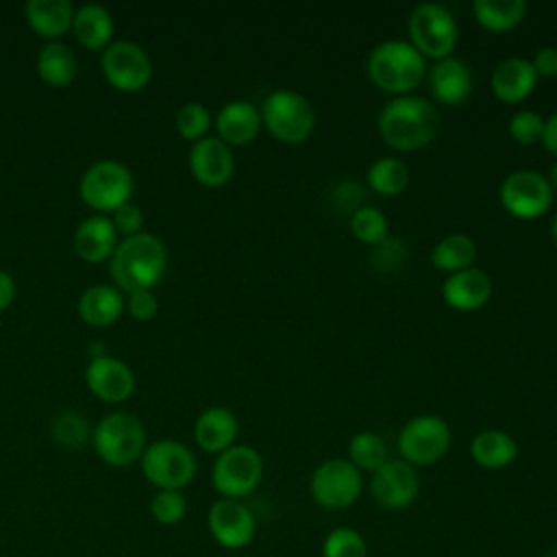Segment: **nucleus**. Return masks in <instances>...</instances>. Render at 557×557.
<instances>
[{
  "instance_id": "f257e3e1",
  "label": "nucleus",
  "mask_w": 557,
  "mask_h": 557,
  "mask_svg": "<svg viewBox=\"0 0 557 557\" xmlns=\"http://www.w3.org/2000/svg\"><path fill=\"white\" fill-rule=\"evenodd\" d=\"M381 139L394 150H418L426 146L437 128L440 113L422 96H394L387 100L376 120Z\"/></svg>"
},
{
  "instance_id": "f03ea898",
  "label": "nucleus",
  "mask_w": 557,
  "mask_h": 557,
  "mask_svg": "<svg viewBox=\"0 0 557 557\" xmlns=\"http://www.w3.org/2000/svg\"><path fill=\"white\" fill-rule=\"evenodd\" d=\"M168 268V250L152 233H137L117 242L111 255V276L126 294L152 289L161 283Z\"/></svg>"
},
{
  "instance_id": "7ed1b4c3",
  "label": "nucleus",
  "mask_w": 557,
  "mask_h": 557,
  "mask_svg": "<svg viewBox=\"0 0 557 557\" xmlns=\"http://www.w3.org/2000/svg\"><path fill=\"white\" fill-rule=\"evenodd\" d=\"M366 72L381 91L407 96L426 78V59L407 39H385L370 50Z\"/></svg>"
},
{
  "instance_id": "20e7f679",
  "label": "nucleus",
  "mask_w": 557,
  "mask_h": 557,
  "mask_svg": "<svg viewBox=\"0 0 557 557\" xmlns=\"http://www.w3.org/2000/svg\"><path fill=\"white\" fill-rule=\"evenodd\" d=\"M91 442L104 463L126 468L141 459L146 450V429L133 413L113 411L96 424Z\"/></svg>"
},
{
  "instance_id": "39448f33",
  "label": "nucleus",
  "mask_w": 557,
  "mask_h": 557,
  "mask_svg": "<svg viewBox=\"0 0 557 557\" xmlns=\"http://www.w3.org/2000/svg\"><path fill=\"white\" fill-rule=\"evenodd\" d=\"M261 124L283 144H302L315 126L309 98L294 89H274L263 98Z\"/></svg>"
},
{
  "instance_id": "423d86ee",
  "label": "nucleus",
  "mask_w": 557,
  "mask_h": 557,
  "mask_svg": "<svg viewBox=\"0 0 557 557\" xmlns=\"http://www.w3.org/2000/svg\"><path fill=\"white\" fill-rule=\"evenodd\" d=\"M409 41L424 59H444L457 46V22L448 7L440 2L416 4L409 22Z\"/></svg>"
},
{
  "instance_id": "0eeeda50",
  "label": "nucleus",
  "mask_w": 557,
  "mask_h": 557,
  "mask_svg": "<svg viewBox=\"0 0 557 557\" xmlns=\"http://www.w3.org/2000/svg\"><path fill=\"white\" fill-rule=\"evenodd\" d=\"M133 187L135 178L124 163L115 159H102L83 172L78 194L83 202L94 211L113 213L117 207L131 200Z\"/></svg>"
},
{
  "instance_id": "6e6552de",
  "label": "nucleus",
  "mask_w": 557,
  "mask_h": 557,
  "mask_svg": "<svg viewBox=\"0 0 557 557\" xmlns=\"http://www.w3.org/2000/svg\"><path fill=\"white\" fill-rule=\"evenodd\" d=\"M263 476V459L248 444H233L218 455L211 468V483L222 498H244L257 490Z\"/></svg>"
},
{
  "instance_id": "1a4fd4ad",
  "label": "nucleus",
  "mask_w": 557,
  "mask_h": 557,
  "mask_svg": "<svg viewBox=\"0 0 557 557\" xmlns=\"http://www.w3.org/2000/svg\"><path fill=\"white\" fill-rule=\"evenodd\" d=\"M144 476L159 490H183L196 476V457L178 440H157L141 455Z\"/></svg>"
},
{
  "instance_id": "9d476101",
  "label": "nucleus",
  "mask_w": 557,
  "mask_h": 557,
  "mask_svg": "<svg viewBox=\"0 0 557 557\" xmlns=\"http://www.w3.org/2000/svg\"><path fill=\"white\" fill-rule=\"evenodd\" d=\"M450 426L435 413L411 418L398 433L400 459L416 466H431L440 461L450 448Z\"/></svg>"
},
{
  "instance_id": "9b49d317",
  "label": "nucleus",
  "mask_w": 557,
  "mask_h": 557,
  "mask_svg": "<svg viewBox=\"0 0 557 557\" xmlns=\"http://www.w3.org/2000/svg\"><path fill=\"white\" fill-rule=\"evenodd\" d=\"M500 205L518 220H535L550 209L553 189L537 170H513L500 183Z\"/></svg>"
},
{
  "instance_id": "f8f14e48",
  "label": "nucleus",
  "mask_w": 557,
  "mask_h": 557,
  "mask_svg": "<svg viewBox=\"0 0 557 557\" xmlns=\"http://www.w3.org/2000/svg\"><path fill=\"white\" fill-rule=\"evenodd\" d=\"M363 487L361 470H357L348 459H326L322 461L309 481L313 500L324 509H346L350 507Z\"/></svg>"
},
{
  "instance_id": "ddd939ff",
  "label": "nucleus",
  "mask_w": 557,
  "mask_h": 557,
  "mask_svg": "<svg viewBox=\"0 0 557 557\" xmlns=\"http://www.w3.org/2000/svg\"><path fill=\"white\" fill-rule=\"evenodd\" d=\"M102 74L117 91H139L152 76V63L146 50L135 41H113L102 52Z\"/></svg>"
},
{
  "instance_id": "4468645a",
  "label": "nucleus",
  "mask_w": 557,
  "mask_h": 557,
  "mask_svg": "<svg viewBox=\"0 0 557 557\" xmlns=\"http://www.w3.org/2000/svg\"><path fill=\"white\" fill-rule=\"evenodd\" d=\"M420 492V476L416 468L403 459H387L372 472L370 494L379 507L400 511L413 505Z\"/></svg>"
},
{
  "instance_id": "2eb2a0df",
  "label": "nucleus",
  "mask_w": 557,
  "mask_h": 557,
  "mask_svg": "<svg viewBox=\"0 0 557 557\" xmlns=\"http://www.w3.org/2000/svg\"><path fill=\"white\" fill-rule=\"evenodd\" d=\"M207 527L211 537L222 548H244L252 542L257 522L252 511L235 498H218L207 513Z\"/></svg>"
},
{
  "instance_id": "dca6fc26",
  "label": "nucleus",
  "mask_w": 557,
  "mask_h": 557,
  "mask_svg": "<svg viewBox=\"0 0 557 557\" xmlns=\"http://www.w3.org/2000/svg\"><path fill=\"white\" fill-rule=\"evenodd\" d=\"M87 387L94 396L104 403H122L135 389V374L133 370L117 357L98 355L87 363L85 370Z\"/></svg>"
},
{
  "instance_id": "f3484780",
  "label": "nucleus",
  "mask_w": 557,
  "mask_h": 557,
  "mask_svg": "<svg viewBox=\"0 0 557 557\" xmlns=\"http://www.w3.org/2000/svg\"><path fill=\"white\" fill-rule=\"evenodd\" d=\"M189 170L194 178L207 187H220L231 181L235 172V159L231 146L220 137H202L191 144Z\"/></svg>"
},
{
  "instance_id": "a211bd4d",
  "label": "nucleus",
  "mask_w": 557,
  "mask_h": 557,
  "mask_svg": "<svg viewBox=\"0 0 557 557\" xmlns=\"http://www.w3.org/2000/svg\"><path fill=\"white\" fill-rule=\"evenodd\" d=\"M429 85H431V94L437 102L448 104V107H457L461 102L468 100V96L472 94V70L468 67L466 61H461L459 57H444L440 61L433 63V67L429 70Z\"/></svg>"
},
{
  "instance_id": "6ab92c4d",
  "label": "nucleus",
  "mask_w": 557,
  "mask_h": 557,
  "mask_svg": "<svg viewBox=\"0 0 557 557\" xmlns=\"http://www.w3.org/2000/svg\"><path fill=\"white\" fill-rule=\"evenodd\" d=\"M535 83H537V74L531 65V59H524V57L503 59L490 76L492 94L507 104H516L529 98L535 89Z\"/></svg>"
},
{
  "instance_id": "aec40b11",
  "label": "nucleus",
  "mask_w": 557,
  "mask_h": 557,
  "mask_svg": "<svg viewBox=\"0 0 557 557\" xmlns=\"http://www.w3.org/2000/svg\"><path fill=\"white\" fill-rule=\"evenodd\" d=\"M492 278L485 270L481 268H466L459 272H453L444 285H442V296L448 307L459 309V311H474L483 307L490 296H492Z\"/></svg>"
},
{
  "instance_id": "412c9836",
  "label": "nucleus",
  "mask_w": 557,
  "mask_h": 557,
  "mask_svg": "<svg viewBox=\"0 0 557 557\" xmlns=\"http://www.w3.org/2000/svg\"><path fill=\"white\" fill-rule=\"evenodd\" d=\"M117 246V231L109 215L94 213L85 218L74 231V250L89 263H100L113 255Z\"/></svg>"
},
{
  "instance_id": "4be33fe9",
  "label": "nucleus",
  "mask_w": 557,
  "mask_h": 557,
  "mask_svg": "<svg viewBox=\"0 0 557 557\" xmlns=\"http://www.w3.org/2000/svg\"><path fill=\"white\" fill-rule=\"evenodd\" d=\"M215 128L226 146H244L257 137L261 111L250 100H231L218 111Z\"/></svg>"
},
{
  "instance_id": "5701e85b",
  "label": "nucleus",
  "mask_w": 557,
  "mask_h": 557,
  "mask_svg": "<svg viewBox=\"0 0 557 557\" xmlns=\"http://www.w3.org/2000/svg\"><path fill=\"white\" fill-rule=\"evenodd\" d=\"M237 431V418L226 407H209L194 422V440L205 453H224L235 444Z\"/></svg>"
},
{
  "instance_id": "b1692460",
  "label": "nucleus",
  "mask_w": 557,
  "mask_h": 557,
  "mask_svg": "<svg viewBox=\"0 0 557 557\" xmlns=\"http://www.w3.org/2000/svg\"><path fill=\"white\" fill-rule=\"evenodd\" d=\"M24 13L28 26L48 41H59L74 22V7L70 0H28Z\"/></svg>"
},
{
  "instance_id": "393cba45",
  "label": "nucleus",
  "mask_w": 557,
  "mask_h": 557,
  "mask_svg": "<svg viewBox=\"0 0 557 557\" xmlns=\"http://www.w3.org/2000/svg\"><path fill=\"white\" fill-rule=\"evenodd\" d=\"M124 311L122 292L115 285H91L78 298V315L91 326H109Z\"/></svg>"
},
{
  "instance_id": "a878e982",
  "label": "nucleus",
  "mask_w": 557,
  "mask_h": 557,
  "mask_svg": "<svg viewBox=\"0 0 557 557\" xmlns=\"http://www.w3.org/2000/svg\"><path fill=\"white\" fill-rule=\"evenodd\" d=\"M470 457L485 470H500L518 457V444L500 429H485L472 437Z\"/></svg>"
},
{
  "instance_id": "bb28decb",
  "label": "nucleus",
  "mask_w": 557,
  "mask_h": 557,
  "mask_svg": "<svg viewBox=\"0 0 557 557\" xmlns=\"http://www.w3.org/2000/svg\"><path fill=\"white\" fill-rule=\"evenodd\" d=\"M37 74L50 87H65L78 74V59L63 41H48L37 54Z\"/></svg>"
},
{
  "instance_id": "cd10ccee",
  "label": "nucleus",
  "mask_w": 557,
  "mask_h": 557,
  "mask_svg": "<svg viewBox=\"0 0 557 557\" xmlns=\"http://www.w3.org/2000/svg\"><path fill=\"white\" fill-rule=\"evenodd\" d=\"M72 30L81 46L89 50H100L111 41L113 17L102 4H83L74 11Z\"/></svg>"
},
{
  "instance_id": "c85d7f7f",
  "label": "nucleus",
  "mask_w": 557,
  "mask_h": 557,
  "mask_svg": "<svg viewBox=\"0 0 557 557\" xmlns=\"http://www.w3.org/2000/svg\"><path fill=\"white\" fill-rule=\"evenodd\" d=\"M527 13L524 0H474L472 15L474 20L492 33L511 30L522 22Z\"/></svg>"
},
{
  "instance_id": "c756f323",
  "label": "nucleus",
  "mask_w": 557,
  "mask_h": 557,
  "mask_svg": "<svg viewBox=\"0 0 557 557\" xmlns=\"http://www.w3.org/2000/svg\"><path fill=\"white\" fill-rule=\"evenodd\" d=\"M476 244L470 235L466 233H450L446 237H442L433 250H431V261L437 270L444 272H459L466 268L474 265L476 259Z\"/></svg>"
},
{
  "instance_id": "7c9ffc66",
  "label": "nucleus",
  "mask_w": 557,
  "mask_h": 557,
  "mask_svg": "<svg viewBox=\"0 0 557 557\" xmlns=\"http://www.w3.org/2000/svg\"><path fill=\"white\" fill-rule=\"evenodd\" d=\"M368 185L379 196H398L409 185V165L398 157H379L368 168Z\"/></svg>"
},
{
  "instance_id": "2f4dec72",
  "label": "nucleus",
  "mask_w": 557,
  "mask_h": 557,
  "mask_svg": "<svg viewBox=\"0 0 557 557\" xmlns=\"http://www.w3.org/2000/svg\"><path fill=\"white\" fill-rule=\"evenodd\" d=\"M387 444L374 431H359L348 442V461L357 470L374 472L387 461Z\"/></svg>"
},
{
  "instance_id": "473e14b6",
  "label": "nucleus",
  "mask_w": 557,
  "mask_h": 557,
  "mask_svg": "<svg viewBox=\"0 0 557 557\" xmlns=\"http://www.w3.org/2000/svg\"><path fill=\"white\" fill-rule=\"evenodd\" d=\"M350 233L370 246L381 244L389 233H387V218L381 209L376 207H359L357 211L350 213Z\"/></svg>"
},
{
  "instance_id": "72a5a7b5",
  "label": "nucleus",
  "mask_w": 557,
  "mask_h": 557,
  "mask_svg": "<svg viewBox=\"0 0 557 557\" xmlns=\"http://www.w3.org/2000/svg\"><path fill=\"white\" fill-rule=\"evenodd\" d=\"M322 557H368V542L352 527H335L322 542Z\"/></svg>"
},
{
  "instance_id": "f704fd0d",
  "label": "nucleus",
  "mask_w": 557,
  "mask_h": 557,
  "mask_svg": "<svg viewBox=\"0 0 557 557\" xmlns=\"http://www.w3.org/2000/svg\"><path fill=\"white\" fill-rule=\"evenodd\" d=\"M174 124L176 131L183 139L189 141H198L202 137H207V131L211 126V113L205 104L200 102H185L176 115H174Z\"/></svg>"
},
{
  "instance_id": "c9c22d12",
  "label": "nucleus",
  "mask_w": 557,
  "mask_h": 557,
  "mask_svg": "<svg viewBox=\"0 0 557 557\" xmlns=\"http://www.w3.org/2000/svg\"><path fill=\"white\" fill-rule=\"evenodd\" d=\"M52 437L65 448H81L89 437V424L78 411H61L52 420Z\"/></svg>"
},
{
  "instance_id": "e433bc0d",
  "label": "nucleus",
  "mask_w": 557,
  "mask_h": 557,
  "mask_svg": "<svg viewBox=\"0 0 557 557\" xmlns=\"http://www.w3.org/2000/svg\"><path fill=\"white\" fill-rule=\"evenodd\" d=\"M150 513L159 524H178L187 513V498L178 490H159L150 500Z\"/></svg>"
},
{
  "instance_id": "4c0bfd02",
  "label": "nucleus",
  "mask_w": 557,
  "mask_h": 557,
  "mask_svg": "<svg viewBox=\"0 0 557 557\" xmlns=\"http://www.w3.org/2000/svg\"><path fill=\"white\" fill-rule=\"evenodd\" d=\"M544 124L546 117H542L537 111L531 109H520L509 117V135L522 144V146H533L542 144L544 137Z\"/></svg>"
},
{
  "instance_id": "58836bf2",
  "label": "nucleus",
  "mask_w": 557,
  "mask_h": 557,
  "mask_svg": "<svg viewBox=\"0 0 557 557\" xmlns=\"http://www.w3.org/2000/svg\"><path fill=\"white\" fill-rule=\"evenodd\" d=\"M405 255H407V248H405L403 239L394 237V235L392 237L387 235L381 244L374 246V252H372L370 259H372V265L379 272H392L403 263Z\"/></svg>"
},
{
  "instance_id": "ea45409f",
  "label": "nucleus",
  "mask_w": 557,
  "mask_h": 557,
  "mask_svg": "<svg viewBox=\"0 0 557 557\" xmlns=\"http://www.w3.org/2000/svg\"><path fill=\"white\" fill-rule=\"evenodd\" d=\"M111 222H113L117 235L122 233L124 237H131V235L141 233V228H144V213H141L139 207L126 202V205H122V207H117L113 211Z\"/></svg>"
},
{
  "instance_id": "a19ab883",
  "label": "nucleus",
  "mask_w": 557,
  "mask_h": 557,
  "mask_svg": "<svg viewBox=\"0 0 557 557\" xmlns=\"http://www.w3.org/2000/svg\"><path fill=\"white\" fill-rule=\"evenodd\" d=\"M124 307L128 309L131 318L139 320V322H148L157 315L159 311V302L152 294V289H137L128 294V300L124 302Z\"/></svg>"
},
{
  "instance_id": "79ce46f5",
  "label": "nucleus",
  "mask_w": 557,
  "mask_h": 557,
  "mask_svg": "<svg viewBox=\"0 0 557 557\" xmlns=\"http://www.w3.org/2000/svg\"><path fill=\"white\" fill-rule=\"evenodd\" d=\"M537 76H555L557 74V48L555 46H540L531 61Z\"/></svg>"
},
{
  "instance_id": "37998d69",
  "label": "nucleus",
  "mask_w": 557,
  "mask_h": 557,
  "mask_svg": "<svg viewBox=\"0 0 557 557\" xmlns=\"http://www.w3.org/2000/svg\"><path fill=\"white\" fill-rule=\"evenodd\" d=\"M15 298V281L7 270H0V311H4Z\"/></svg>"
},
{
  "instance_id": "c03bdc74",
  "label": "nucleus",
  "mask_w": 557,
  "mask_h": 557,
  "mask_svg": "<svg viewBox=\"0 0 557 557\" xmlns=\"http://www.w3.org/2000/svg\"><path fill=\"white\" fill-rule=\"evenodd\" d=\"M542 146L557 157V111H553L544 124V137Z\"/></svg>"
},
{
  "instance_id": "a18cd8bd",
  "label": "nucleus",
  "mask_w": 557,
  "mask_h": 557,
  "mask_svg": "<svg viewBox=\"0 0 557 557\" xmlns=\"http://www.w3.org/2000/svg\"><path fill=\"white\" fill-rule=\"evenodd\" d=\"M548 183H550V189L553 191H557V161L550 165V172H548Z\"/></svg>"
},
{
  "instance_id": "49530a36",
  "label": "nucleus",
  "mask_w": 557,
  "mask_h": 557,
  "mask_svg": "<svg viewBox=\"0 0 557 557\" xmlns=\"http://www.w3.org/2000/svg\"><path fill=\"white\" fill-rule=\"evenodd\" d=\"M550 235H553V242L557 244V213L553 215V222H550Z\"/></svg>"
},
{
  "instance_id": "de8ad7c7",
  "label": "nucleus",
  "mask_w": 557,
  "mask_h": 557,
  "mask_svg": "<svg viewBox=\"0 0 557 557\" xmlns=\"http://www.w3.org/2000/svg\"><path fill=\"white\" fill-rule=\"evenodd\" d=\"M544 557H557V548H555V550H550V553H546Z\"/></svg>"
}]
</instances>
